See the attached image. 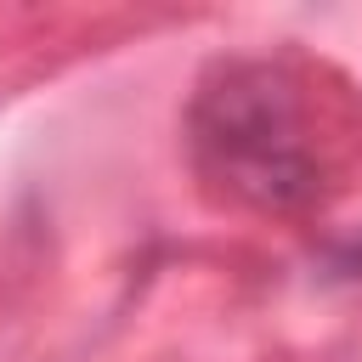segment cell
<instances>
[{"mask_svg": "<svg viewBox=\"0 0 362 362\" xmlns=\"http://www.w3.org/2000/svg\"><path fill=\"white\" fill-rule=\"evenodd\" d=\"M198 175L243 209L300 215L328 204L362 158L356 90L294 51L215 62L187 107Z\"/></svg>", "mask_w": 362, "mask_h": 362, "instance_id": "cell-1", "label": "cell"}]
</instances>
